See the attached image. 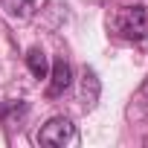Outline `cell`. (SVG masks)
Wrapping results in <instances>:
<instances>
[{"label": "cell", "mask_w": 148, "mask_h": 148, "mask_svg": "<svg viewBox=\"0 0 148 148\" xmlns=\"http://www.w3.org/2000/svg\"><path fill=\"white\" fill-rule=\"evenodd\" d=\"M113 26L119 29L122 38H128V41H142V38L148 35V9L139 6V3L125 6V9H119Z\"/></svg>", "instance_id": "obj_1"}, {"label": "cell", "mask_w": 148, "mask_h": 148, "mask_svg": "<svg viewBox=\"0 0 148 148\" xmlns=\"http://www.w3.org/2000/svg\"><path fill=\"white\" fill-rule=\"evenodd\" d=\"M76 139H79L76 125H73V119H67V116H52L38 131V142L49 145V148H64V145H73Z\"/></svg>", "instance_id": "obj_2"}, {"label": "cell", "mask_w": 148, "mask_h": 148, "mask_svg": "<svg viewBox=\"0 0 148 148\" xmlns=\"http://www.w3.org/2000/svg\"><path fill=\"white\" fill-rule=\"evenodd\" d=\"M70 84H73V67H70V61H67V58H55L52 67H49V87H47V96L55 99V96H61Z\"/></svg>", "instance_id": "obj_3"}, {"label": "cell", "mask_w": 148, "mask_h": 148, "mask_svg": "<svg viewBox=\"0 0 148 148\" xmlns=\"http://www.w3.org/2000/svg\"><path fill=\"white\" fill-rule=\"evenodd\" d=\"M99 93H102L99 76H96L90 67H84V73H82V105H84L87 110H93L96 102H99Z\"/></svg>", "instance_id": "obj_4"}, {"label": "cell", "mask_w": 148, "mask_h": 148, "mask_svg": "<svg viewBox=\"0 0 148 148\" xmlns=\"http://www.w3.org/2000/svg\"><path fill=\"white\" fill-rule=\"evenodd\" d=\"M26 67H29V73L35 79H47L49 76V58H47V52L41 47H32L26 52Z\"/></svg>", "instance_id": "obj_5"}, {"label": "cell", "mask_w": 148, "mask_h": 148, "mask_svg": "<svg viewBox=\"0 0 148 148\" xmlns=\"http://www.w3.org/2000/svg\"><path fill=\"white\" fill-rule=\"evenodd\" d=\"M0 6H3V12L12 15V18H29L35 0H0Z\"/></svg>", "instance_id": "obj_6"}, {"label": "cell", "mask_w": 148, "mask_h": 148, "mask_svg": "<svg viewBox=\"0 0 148 148\" xmlns=\"http://www.w3.org/2000/svg\"><path fill=\"white\" fill-rule=\"evenodd\" d=\"M145 142H148V139H145Z\"/></svg>", "instance_id": "obj_7"}]
</instances>
